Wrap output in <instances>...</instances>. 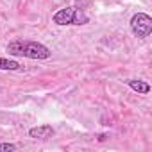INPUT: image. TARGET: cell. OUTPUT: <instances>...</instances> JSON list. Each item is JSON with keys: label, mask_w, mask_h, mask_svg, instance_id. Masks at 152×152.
Returning a JSON list of instances; mask_svg holds the SVG:
<instances>
[{"label": "cell", "mask_w": 152, "mask_h": 152, "mask_svg": "<svg viewBox=\"0 0 152 152\" xmlns=\"http://www.w3.org/2000/svg\"><path fill=\"white\" fill-rule=\"evenodd\" d=\"M29 136L34 140H48L54 136V127L52 125H38L29 129Z\"/></svg>", "instance_id": "cell-4"}, {"label": "cell", "mask_w": 152, "mask_h": 152, "mask_svg": "<svg viewBox=\"0 0 152 152\" xmlns=\"http://www.w3.org/2000/svg\"><path fill=\"white\" fill-rule=\"evenodd\" d=\"M127 86H129L131 90L141 93V95H147V93L150 91L148 83H145V81H141V79H129V81H127Z\"/></svg>", "instance_id": "cell-5"}, {"label": "cell", "mask_w": 152, "mask_h": 152, "mask_svg": "<svg viewBox=\"0 0 152 152\" xmlns=\"http://www.w3.org/2000/svg\"><path fill=\"white\" fill-rule=\"evenodd\" d=\"M7 52L11 56H22L29 59H48L50 48L39 41H27V39H15L7 45Z\"/></svg>", "instance_id": "cell-1"}, {"label": "cell", "mask_w": 152, "mask_h": 152, "mask_svg": "<svg viewBox=\"0 0 152 152\" xmlns=\"http://www.w3.org/2000/svg\"><path fill=\"white\" fill-rule=\"evenodd\" d=\"M52 22L56 25H84L90 22V18L81 7L70 6V7H64V9H59L57 13H54Z\"/></svg>", "instance_id": "cell-2"}, {"label": "cell", "mask_w": 152, "mask_h": 152, "mask_svg": "<svg viewBox=\"0 0 152 152\" xmlns=\"http://www.w3.org/2000/svg\"><path fill=\"white\" fill-rule=\"evenodd\" d=\"M20 63L15 59H6V57H0V70H7V72H15L20 70Z\"/></svg>", "instance_id": "cell-6"}, {"label": "cell", "mask_w": 152, "mask_h": 152, "mask_svg": "<svg viewBox=\"0 0 152 152\" xmlns=\"http://www.w3.org/2000/svg\"><path fill=\"white\" fill-rule=\"evenodd\" d=\"M131 31L138 38H148L152 32V18L147 13H136L131 18Z\"/></svg>", "instance_id": "cell-3"}, {"label": "cell", "mask_w": 152, "mask_h": 152, "mask_svg": "<svg viewBox=\"0 0 152 152\" xmlns=\"http://www.w3.org/2000/svg\"><path fill=\"white\" fill-rule=\"evenodd\" d=\"M13 152V150H16V145L15 143H0V152Z\"/></svg>", "instance_id": "cell-7"}, {"label": "cell", "mask_w": 152, "mask_h": 152, "mask_svg": "<svg viewBox=\"0 0 152 152\" xmlns=\"http://www.w3.org/2000/svg\"><path fill=\"white\" fill-rule=\"evenodd\" d=\"M106 138H107V136H106V134H100V136H99V141H104V140H106Z\"/></svg>", "instance_id": "cell-8"}]
</instances>
